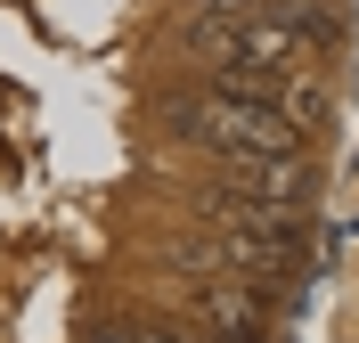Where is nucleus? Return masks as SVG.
Returning a JSON list of instances; mask_svg holds the SVG:
<instances>
[{"label":"nucleus","mask_w":359,"mask_h":343,"mask_svg":"<svg viewBox=\"0 0 359 343\" xmlns=\"http://www.w3.org/2000/svg\"><path fill=\"white\" fill-rule=\"evenodd\" d=\"M278 114H286L294 131L311 139V131H318V114H327V82H311V74H286V90H278Z\"/></svg>","instance_id":"f03ea898"},{"label":"nucleus","mask_w":359,"mask_h":343,"mask_svg":"<svg viewBox=\"0 0 359 343\" xmlns=\"http://www.w3.org/2000/svg\"><path fill=\"white\" fill-rule=\"evenodd\" d=\"M172 131L196 139V147H212V156L237 172V163H269V156H302V131H294L278 107H262V98H229L204 82L196 98H172Z\"/></svg>","instance_id":"f257e3e1"}]
</instances>
